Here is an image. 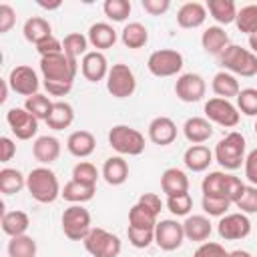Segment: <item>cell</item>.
Returning a JSON list of instances; mask_svg holds the SVG:
<instances>
[{
    "label": "cell",
    "instance_id": "60d3db41",
    "mask_svg": "<svg viewBox=\"0 0 257 257\" xmlns=\"http://www.w3.org/2000/svg\"><path fill=\"white\" fill-rule=\"evenodd\" d=\"M52 100L46 96V94H34V96H28L26 98V102H24V108L28 110V112H32L38 120H46L48 118V114H50V110H52Z\"/></svg>",
    "mask_w": 257,
    "mask_h": 257
},
{
    "label": "cell",
    "instance_id": "9c48e42d",
    "mask_svg": "<svg viewBox=\"0 0 257 257\" xmlns=\"http://www.w3.org/2000/svg\"><path fill=\"white\" fill-rule=\"evenodd\" d=\"M62 231L70 241H84L90 233V213L82 205H70L62 213Z\"/></svg>",
    "mask_w": 257,
    "mask_h": 257
},
{
    "label": "cell",
    "instance_id": "44dd1931",
    "mask_svg": "<svg viewBox=\"0 0 257 257\" xmlns=\"http://www.w3.org/2000/svg\"><path fill=\"white\" fill-rule=\"evenodd\" d=\"M183 135L193 145H203L213 137V124L205 116H191L183 124Z\"/></svg>",
    "mask_w": 257,
    "mask_h": 257
},
{
    "label": "cell",
    "instance_id": "30bf717a",
    "mask_svg": "<svg viewBox=\"0 0 257 257\" xmlns=\"http://www.w3.org/2000/svg\"><path fill=\"white\" fill-rule=\"evenodd\" d=\"M205 118L219 124V126H225V128H233L239 124V108L227 100V98H219V96H213L205 102Z\"/></svg>",
    "mask_w": 257,
    "mask_h": 257
},
{
    "label": "cell",
    "instance_id": "8d00e7d4",
    "mask_svg": "<svg viewBox=\"0 0 257 257\" xmlns=\"http://www.w3.org/2000/svg\"><path fill=\"white\" fill-rule=\"evenodd\" d=\"M36 241L30 235L10 237L8 241V257H36Z\"/></svg>",
    "mask_w": 257,
    "mask_h": 257
},
{
    "label": "cell",
    "instance_id": "f35d334b",
    "mask_svg": "<svg viewBox=\"0 0 257 257\" xmlns=\"http://www.w3.org/2000/svg\"><path fill=\"white\" fill-rule=\"evenodd\" d=\"M62 48H64V54H66V56L78 60L80 56H84V54L88 52V50H86V48H88V38H86L84 34H80V32H70V34L64 36Z\"/></svg>",
    "mask_w": 257,
    "mask_h": 257
},
{
    "label": "cell",
    "instance_id": "9f6ffc18",
    "mask_svg": "<svg viewBox=\"0 0 257 257\" xmlns=\"http://www.w3.org/2000/svg\"><path fill=\"white\" fill-rule=\"evenodd\" d=\"M46 92L50 96H66L72 90V82H56V80H44L42 82Z\"/></svg>",
    "mask_w": 257,
    "mask_h": 257
},
{
    "label": "cell",
    "instance_id": "4fadbf2b",
    "mask_svg": "<svg viewBox=\"0 0 257 257\" xmlns=\"http://www.w3.org/2000/svg\"><path fill=\"white\" fill-rule=\"evenodd\" d=\"M6 122L10 126V131L16 135V139L20 141H28L38 133V118L28 112L24 106H14L6 112Z\"/></svg>",
    "mask_w": 257,
    "mask_h": 257
},
{
    "label": "cell",
    "instance_id": "f1b7e54d",
    "mask_svg": "<svg viewBox=\"0 0 257 257\" xmlns=\"http://www.w3.org/2000/svg\"><path fill=\"white\" fill-rule=\"evenodd\" d=\"M72 120H74V108H72V104L66 102V100H56L52 104V110H50L48 118H46V124L52 131H64V128H68L72 124Z\"/></svg>",
    "mask_w": 257,
    "mask_h": 257
},
{
    "label": "cell",
    "instance_id": "52a82bcc",
    "mask_svg": "<svg viewBox=\"0 0 257 257\" xmlns=\"http://www.w3.org/2000/svg\"><path fill=\"white\" fill-rule=\"evenodd\" d=\"M183 54L175 48H161L151 52L149 60H147V68L153 76L159 78H167V76H175L183 70Z\"/></svg>",
    "mask_w": 257,
    "mask_h": 257
},
{
    "label": "cell",
    "instance_id": "ba28073f",
    "mask_svg": "<svg viewBox=\"0 0 257 257\" xmlns=\"http://www.w3.org/2000/svg\"><path fill=\"white\" fill-rule=\"evenodd\" d=\"M106 90L114 98H128V96L135 94L137 78H135V72L131 70L128 64L116 62V64L110 66V70L106 74Z\"/></svg>",
    "mask_w": 257,
    "mask_h": 257
},
{
    "label": "cell",
    "instance_id": "2e32d148",
    "mask_svg": "<svg viewBox=\"0 0 257 257\" xmlns=\"http://www.w3.org/2000/svg\"><path fill=\"white\" fill-rule=\"evenodd\" d=\"M108 60L102 52L98 50H88L82 58H80V72L88 82H98L102 78H106L108 74Z\"/></svg>",
    "mask_w": 257,
    "mask_h": 257
},
{
    "label": "cell",
    "instance_id": "7c38bea8",
    "mask_svg": "<svg viewBox=\"0 0 257 257\" xmlns=\"http://www.w3.org/2000/svg\"><path fill=\"white\" fill-rule=\"evenodd\" d=\"M217 233L225 241H239L251 233V221L245 213H227L217 223Z\"/></svg>",
    "mask_w": 257,
    "mask_h": 257
},
{
    "label": "cell",
    "instance_id": "ffe728a7",
    "mask_svg": "<svg viewBox=\"0 0 257 257\" xmlns=\"http://www.w3.org/2000/svg\"><path fill=\"white\" fill-rule=\"evenodd\" d=\"M183 231H185V239L195 243H205L213 233V225L207 215H189L183 221Z\"/></svg>",
    "mask_w": 257,
    "mask_h": 257
},
{
    "label": "cell",
    "instance_id": "f546056e",
    "mask_svg": "<svg viewBox=\"0 0 257 257\" xmlns=\"http://www.w3.org/2000/svg\"><path fill=\"white\" fill-rule=\"evenodd\" d=\"M96 193V187L92 185H84V183H78V181H68L64 187H62V193L60 197L72 205H82V203H88Z\"/></svg>",
    "mask_w": 257,
    "mask_h": 257
},
{
    "label": "cell",
    "instance_id": "f907efd6",
    "mask_svg": "<svg viewBox=\"0 0 257 257\" xmlns=\"http://www.w3.org/2000/svg\"><path fill=\"white\" fill-rule=\"evenodd\" d=\"M193 257H229V251H225V247L221 243L215 241H205L197 247V251L193 253Z\"/></svg>",
    "mask_w": 257,
    "mask_h": 257
},
{
    "label": "cell",
    "instance_id": "d6a6232c",
    "mask_svg": "<svg viewBox=\"0 0 257 257\" xmlns=\"http://www.w3.org/2000/svg\"><path fill=\"white\" fill-rule=\"evenodd\" d=\"M120 40L126 48H143L149 42V30L143 22H128L120 32Z\"/></svg>",
    "mask_w": 257,
    "mask_h": 257
},
{
    "label": "cell",
    "instance_id": "6f0895ef",
    "mask_svg": "<svg viewBox=\"0 0 257 257\" xmlns=\"http://www.w3.org/2000/svg\"><path fill=\"white\" fill-rule=\"evenodd\" d=\"M137 203H141L143 207H147L149 211H153L155 215H159L161 213V209H163V201H161V197L159 195H155V193H143L141 197H139V201Z\"/></svg>",
    "mask_w": 257,
    "mask_h": 257
},
{
    "label": "cell",
    "instance_id": "6125c7cd",
    "mask_svg": "<svg viewBox=\"0 0 257 257\" xmlns=\"http://www.w3.org/2000/svg\"><path fill=\"white\" fill-rule=\"evenodd\" d=\"M229 257H253V255L245 249H235V251H229Z\"/></svg>",
    "mask_w": 257,
    "mask_h": 257
},
{
    "label": "cell",
    "instance_id": "5bb4252c",
    "mask_svg": "<svg viewBox=\"0 0 257 257\" xmlns=\"http://www.w3.org/2000/svg\"><path fill=\"white\" fill-rule=\"evenodd\" d=\"M185 241V231H183V223H179L177 219H163L157 223L155 227V243L163 249V251H175L183 245Z\"/></svg>",
    "mask_w": 257,
    "mask_h": 257
},
{
    "label": "cell",
    "instance_id": "e575fe53",
    "mask_svg": "<svg viewBox=\"0 0 257 257\" xmlns=\"http://www.w3.org/2000/svg\"><path fill=\"white\" fill-rule=\"evenodd\" d=\"M24 187H26V177H24L18 169L4 167V169L0 171V191H2V195L20 193Z\"/></svg>",
    "mask_w": 257,
    "mask_h": 257
},
{
    "label": "cell",
    "instance_id": "680465c9",
    "mask_svg": "<svg viewBox=\"0 0 257 257\" xmlns=\"http://www.w3.org/2000/svg\"><path fill=\"white\" fill-rule=\"evenodd\" d=\"M0 149H2V155H0L2 163H8L16 155V145H14V141L10 137H2L0 139Z\"/></svg>",
    "mask_w": 257,
    "mask_h": 257
},
{
    "label": "cell",
    "instance_id": "484cf974",
    "mask_svg": "<svg viewBox=\"0 0 257 257\" xmlns=\"http://www.w3.org/2000/svg\"><path fill=\"white\" fill-rule=\"evenodd\" d=\"M86 38H88V44H92L98 52H102V50L114 46V42H116V30L108 22H94L88 28Z\"/></svg>",
    "mask_w": 257,
    "mask_h": 257
},
{
    "label": "cell",
    "instance_id": "836d02e7",
    "mask_svg": "<svg viewBox=\"0 0 257 257\" xmlns=\"http://www.w3.org/2000/svg\"><path fill=\"white\" fill-rule=\"evenodd\" d=\"M207 12L219 22V24H231L237 16V6L233 0H207Z\"/></svg>",
    "mask_w": 257,
    "mask_h": 257
},
{
    "label": "cell",
    "instance_id": "e7e4bbea",
    "mask_svg": "<svg viewBox=\"0 0 257 257\" xmlns=\"http://www.w3.org/2000/svg\"><path fill=\"white\" fill-rule=\"evenodd\" d=\"M253 128H255V135H257V120H255V126Z\"/></svg>",
    "mask_w": 257,
    "mask_h": 257
},
{
    "label": "cell",
    "instance_id": "74e56055",
    "mask_svg": "<svg viewBox=\"0 0 257 257\" xmlns=\"http://www.w3.org/2000/svg\"><path fill=\"white\" fill-rule=\"evenodd\" d=\"M235 24L239 28V32H245V34H255L257 32V4H247V6H241L237 10V16H235Z\"/></svg>",
    "mask_w": 257,
    "mask_h": 257
},
{
    "label": "cell",
    "instance_id": "9a60e30c",
    "mask_svg": "<svg viewBox=\"0 0 257 257\" xmlns=\"http://www.w3.org/2000/svg\"><path fill=\"white\" fill-rule=\"evenodd\" d=\"M207 92L205 78L197 72H185L175 82V94L183 102H199Z\"/></svg>",
    "mask_w": 257,
    "mask_h": 257
},
{
    "label": "cell",
    "instance_id": "91938a15",
    "mask_svg": "<svg viewBox=\"0 0 257 257\" xmlns=\"http://www.w3.org/2000/svg\"><path fill=\"white\" fill-rule=\"evenodd\" d=\"M38 6L44 8V10H56V8L62 6V2L60 0H56V2H38Z\"/></svg>",
    "mask_w": 257,
    "mask_h": 257
},
{
    "label": "cell",
    "instance_id": "ac0fdd59",
    "mask_svg": "<svg viewBox=\"0 0 257 257\" xmlns=\"http://www.w3.org/2000/svg\"><path fill=\"white\" fill-rule=\"evenodd\" d=\"M207 20V6L201 2H185L179 10H177V24L181 28L193 30L203 26Z\"/></svg>",
    "mask_w": 257,
    "mask_h": 257
},
{
    "label": "cell",
    "instance_id": "4dcf8cb0",
    "mask_svg": "<svg viewBox=\"0 0 257 257\" xmlns=\"http://www.w3.org/2000/svg\"><path fill=\"white\" fill-rule=\"evenodd\" d=\"M22 32H24V38H26L30 44L36 46V44L42 42L44 38L52 36V26H50V22H48L46 18H42V16H32V18H28V20L24 22Z\"/></svg>",
    "mask_w": 257,
    "mask_h": 257
},
{
    "label": "cell",
    "instance_id": "4316f807",
    "mask_svg": "<svg viewBox=\"0 0 257 257\" xmlns=\"http://www.w3.org/2000/svg\"><path fill=\"white\" fill-rule=\"evenodd\" d=\"M102 179L112 187L122 185L128 179V163L124 161V157L120 155L108 157L102 165Z\"/></svg>",
    "mask_w": 257,
    "mask_h": 257
},
{
    "label": "cell",
    "instance_id": "bcb514c9",
    "mask_svg": "<svg viewBox=\"0 0 257 257\" xmlns=\"http://www.w3.org/2000/svg\"><path fill=\"white\" fill-rule=\"evenodd\" d=\"M233 203L229 201V199H223V197H203V201H201V207H203V211L209 215V217H223V215H227V211H229V207H231Z\"/></svg>",
    "mask_w": 257,
    "mask_h": 257
},
{
    "label": "cell",
    "instance_id": "be15d7a7",
    "mask_svg": "<svg viewBox=\"0 0 257 257\" xmlns=\"http://www.w3.org/2000/svg\"><path fill=\"white\" fill-rule=\"evenodd\" d=\"M249 50H251L253 54H257V32L249 36Z\"/></svg>",
    "mask_w": 257,
    "mask_h": 257
},
{
    "label": "cell",
    "instance_id": "f5cc1de1",
    "mask_svg": "<svg viewBox=\"0 0 257 257\" xmlns=\"http://www.w3.org/2000/svg\"><path fill=\"white\" fill-rule=\"evenodd\" d=\"M16 24V12L10 4H0V34H6Z\"/></svg>",
    "mask_w": 257,
    "mask_h": 257
},
{
    "label": "cell",
    "instance_id": "c3c4849f",
    "mask_svg": "<svg viewBox=\"0 0 257 257\" xmlns=\"http://www.w3.org/2000/svg\"><path fill=\"white\" fill-rule=\"evenodd\" d=\"M235 207H237L241 213H245V215L257 213V187L247 185L245 191H243V195L235 201Z\"/></svg>",
    "mask_w": 257,
    "mask_h": 257
},
{
    "label": "cell",
    "instance_id": "1f68e13d",
    "mask_svg": "<svg viewBox=\"0 0 257 257\" xmlns=\"http://www.w3.org/2000/svg\"><path fill=\"white\" fill-rule=\"evenodd\" d=\"M28 227H30V217L24 211H6V213H2V231L8 237L26 235Z\"/></svg>",
    "mask_w": 257,
    "mask_h": 257
},
{
    "label": "cell",
    "instance_id": "816d5d0a",
    "mask_svg": "<svg viewBox=\"0 0 257 257\" xmlns=\"http://www.w3.org/2000/svg\"><path fill=\"white\" fill-rule=\"evenodd\" d=\"M36 50H38L40 58H42V56H50V54H60V52H64L62 42H60L54 34L48 36V38H44L42 42H38V44H36Z\"/></svg>",
    "mask_w": 257,
    "mask_h": 257
},
{
    "label": "cell",
    "instance_id": "7dc6e473",
    "mask_svg": "<svg viewBox=\"0 0 257 257\" xmlns=\"http://www.w3.org/2000/svg\"><path fill=\"white\" fill-rule=\"evenodd\" d=\"M126 237L128 243L137 249H147L151 243H155V229H139V227H131L126 229Z\"/></svg>",
    "mask_w": 257,
    "mask_h": 257
},
{
    "label": "cell",
    "instance_id": "8992f818",
    "mask_svg": "<svg viewBox=\"0 0 257 257\" xmlns=\"http://www.w3.org/2000/svg\"><path fill=\"white\" fill-rule=\"evenodd\" d=\"M82 243H84V249L92 257H118L122 249L120 239L102 227H92Z\"/></svg>",
    "mask_w": 257,
    "mask_h": 257
},
{
    "label": "cell",
    "instance_id": "603a6c76",
    "mask_svg": "<svg viewBox=\"0 0 257 257\" xmlns=\"http://www.w3.org/2000/svg\"><path fill=\"white\" fill-rule=\"evenodd\" d=\"M161 189H163V193L167 197L189 193V177H187V173L177 169V167L165 169L163 175H161Z\"/></svg>",
    "mask_w": 257,
    "mask_h": 257
},
{
    "label": "cell",
    "instance_id": "83f0119b",
    "mask_svg": "<svg viewBox=\"0 0 257 257\" xmlns=\"http://www.w3.org/2000/svg\"><path fill=\"white\" fill-rule=\"evenodd\" d=\"M211 88H213V92H215L219 98H227V100H231L233 96L237 98V94L241 92V86H239L237 76L231 74V72H227V70H219V72L213 76Z\"/></svg>",
    "mask_w": 257,
    "mask_h": 257
},
{
    "label": "cell",
    "instance_id": "7a4b0ae2",
    "mask_svg": "<svg viewBox=\"0 0 257 257\" xmlns=\"http://www.w3.org/2000/svg\"><path fill=\"white\" fill-rule=\"evenodd\" d=\"M245 149H247L245 137L237 131H231L215 145L213 157L225 171H235L245 163Z\"/></svg>",
    "mask_w": 257,
    "mask_h": 257
},
{
    "label": "cell",
    "instance_id": "6da1fadb",
    "mask_svg": "<svg viewBox=\"0 0 257 257\" xmlns=\"http://www.w3.org/2000/svg\"><path fill=\"white\" fill-rule=\"evenodd\" d=\"M26 189L30 193V197L38 203H54L62 189H60V183L56 179V173L50 171L48 167H36L32 169L28 175H26Z\"/></svg>",
    "mask_w": 257,
    "mask_h": 257
},
{
    "label": "cell",
    "instance_id": "ab89813d",
    "mask_svg": "<svg viewBox=\"0 0 257 257\" xmlns=\"http://www.w3.org/2000/svg\"><path fill=\"white\" fill-rule=\"evenodd\" d=\"M225 175L223 171H213L209 173L203 183H201V191H203V197H225Z\"/></svg>",
    "mask_w": 257,
    "mask_h": 257
},
{
    "label": "cell",
    "instance_id": "cb8c5ba5",
    "mask_svg": "<svg viewBox=\"0 0 257 257\" xmlns=\"http://www.w3.org/2000/svg\"><path fill=\"white\" fill-rule=\"evenodd\" d=\"M32 155L38 163L50 165L60 157V141L52 135H42L32 145Z\"/></svg>",
    "mask_w": 257,
    "mask_h": 257
},
{
    "label": "cell",
    "instance_id": "3957f363",
    "mask_svg": "<svg viewBox=\"0 0 257 257\" xmlns=\"http://www.w3.org/2000/svg\"><path fill=\"white\" fill-rule=\"evenodd\" d=\"M219 62L223 70L237 74V76H255L257 74V54H253L249 48H243L239 44H229L221 56Z\"/></svg>",
    "mask_w": 257,
    "mask_h": 257
},
{
    "label": "cell",
    "instance_id": "277c9868",
    "mask_svg": "<svg viewBox=\"0 0 257 257\" xmlns=\"http://www.w3.org/2000/svg\"><path fill=\"white\" fill-rule=\"evenodd\" d=\"M108 145L120 155L137 157L145 151V137L141 131L128 126V124H114L108 131Z\"/></svg>",
    "mask_w": 257,
    "mask_h": 257
},
{
    "label": "cell",
    "instance_id": "d590c367",
    "mask_svg": "<svg viewBox=\"0 0 257 257\" xmlns=\"http://www.w3.org/2000/svg\"><path fill=\"white\" fill-rule=\"evenodd\" d=\"M157 217L153 211H149L147 207H143L141 203H135L128 209V225L131 227H139V229H155L157 227Z\"/></svg>",
    "mask_w": 257,
    "mask_h": 257
},
{
    "label": "cell",
    "instance_id": "7bdbcfd3",
    "mask_svg": "<svg viewBox=\"0 0 257 257\" xmlns=\"http://www.w3.org/2000/svg\"><path fill=\"white\" fill-rule=\"evenodd\" d=\"M72 181H78V183L96 187L98 171H96V167H94L92 163H88V161H80V163H76L74 169H72Z\"/></svg>",
    "mask_w": 257,
    "mask_h": 257
},
{
    "label": "cell",
    "instance_id": "d4e9b609",
    "mask_svg": "<svg viewBox=\"0 0 257 257\" xmlns=\"http://www.w3.org/2000/svg\"><path fill=\"white\" fill-rule=\"evenodd\" d=\"M201 46L207 54L221 56V52L229 46V34L221 26H209L201 34Z\"/></svg>",
    "mask_w": 257,
    "mask_h": 257
},
{
    "label": "cell",
    "instance_id": "f6af8a7d",
    "mask_svg": "<svg viewBox=\"0 0 257 257\" xmlns=\"http://www.w3.org/2000/svg\"><path fill=\"white\" fill-rule=\"evenodd\" d=\"M237 108L245 116H257V88H241L237 94Z\"/></svg>",
    "mask_w": 257,
    "mask_h": 257
},
{
    "label": "cell",
    "instance_id": "8fae6325",
    "mask_svg": "<svg viewBox=\"0 0 257 257\" xmlns=\"http://www.w3.org/2000/svg\"><path fill=\"white\" fill-rule=\"evenodd\" d=\"M8 84L10 88L16 92V94H22V96H34L38 94V88H40V80H38V74L32 66L28 64H18L10 70L8 74Z\"/></svg>",
    "mask_w": 257,
    "mask_h": 257
},
{
    "label": "cell",
    "instance_id": "ee69618b",
    "mask_svg": "<svg viewBox=\"0 0 257 257\" xmlns=\"http://www.w3.org/2000/svg\"><path fill=\"white\" fill-rule=\"evenodd\" d=\"M167 209L175 215V217H189L191 209H193V197L189 193H181V195H173L167 197Z\"/></svg>",
    "mask_w": 257,
    "mask_h": 257
},
{
    "label": "cell",
    "instance_id": "5b68a950",
    "mask_svg": "<svg viewBox=\"0 0 257 257\" xmlns=\"http://www.w3.org/2000/svg\"><path fill=\"white\" fill-rule=\"evenodd\" d=\"M40 72L44 80H56V82H74V76L78 72V60L60 54H50L40 58Z\"/></svg>",
    "mask_w": 257,
    "mask_h": 257
},
{
    "label": "cell",
    "instance_id": "11a10c76",
    "mask_svg": "<svg viewBox=\"0 0 257 257\" xmlns=\"http://www.w3.org/2000/svg\"><path fill=\"white\" fill-rule=\"evenodd\" d=\"M141 6L151 16H161V14H165L171 8V2L169 0H143Z\"/></svg>",
    "mask_w": 257,
    "mask_h": 257
},
{
    "label": "cell",
    "instance_id": "7402d4cb",
    "mask_svg": "<svg viewBox=\"0 0 257 257\" xmlns=\"http://www.w3.org/2000/svg\"><path fill=\"white\" fill-rule=\"evenodd\" d=\"M213 151L207 145H191L185 155H183V163L189 171L193 173H203L209 169V165L213 163Z\"/></svg>",
    "mask_w": 257,
    "mask_h": 257
},
{
    "label": "cell",
    "instance_id": "d6986e66",
    "mask_svg": "<svg viewBox=\"0 0 257 257\" xmlns=\"http://www.w3.org/2000/svg\"><path fill=\"white\" fill-rule=\"evenodd\" d=\"M66 149L76 159H86L96 149V139L90 131H74L66 139Z\"/></svg>",
    "mask_w": 257,
    "mask_h": 257
},
{
    "label": "cell",
    "instance_id": "b9f144b4",
    "mask_svg": "<svg viewBox=\"0 0 257 257\" xmlns=\"http://www.w3.org/2000/svg\"><path fill=\"white\" fill-rule=\"evenodd\" d=\"M131 10H133V6L128 0H106L102 4L104 16L112 22H124L131 16Z\"/></svg>",
    "mask_w": 257,
    "mask_h": 257
},
{
    "label": "cell",
    "instance_id": "db71d44e",
    "mask_svg": "<svg viewBox=\"0 0 257 257\" xmlns=\"http://www.w3.org/2000/svg\"><path fill=\"white\" fill-rule=\"evenodd\" d=\"M243 167H245V179L249 181V185L257 187V149L249 151V155L245 157Z\"/></svg>",
    "mask_w": 257,
    "mask_h": 257
},
{
    "label": "cell",
    "instance_id": "e0dca14e",
    "mask_svg": "<svg viewBox=\"0 0 257 257\" xmlns=\"http://www.w3.org/2000/svg\"><path fill=\"white\" fill-rule=\"evenodd\" d=\"M149 139L155 145L167 147L177 139V124L169 116H155L149 122Z\"/></svg>",
    "mask_w": 257,
    "mask_h": 257
},
{
    "label": "cell",
    "instance_id": "94428289",
    "mask_svg": "<svg viewBox=\"0 0 257 257\" xmlns=\"http://www.w3.org/2000/svg\"><path fill=\"white\" fill-rule=\"evenodd\" d=\"M0 84H2V94H0V102H6V98H8V86H10V84H8V78H4V80H2Z\"/></svg>",
    "mask_w": 257,
    "mask_h": 257
},
{
    "label": "cell",
    "instance_id": "681fc988",
    "mask_svg": "<svg viewBox=\"0 0 257 257\" xmlns=\"http://www.w3.org/2000/svg\"><path fill=\"white\" fill-rule=\"evenodd\" d=\"M245 183L239 179V177H235V175H225V197L235 205V201L243 195V191H245Z\"/></svg>",
    "mask_w": 257,
    "mask_h": 257
}]
</instances>
